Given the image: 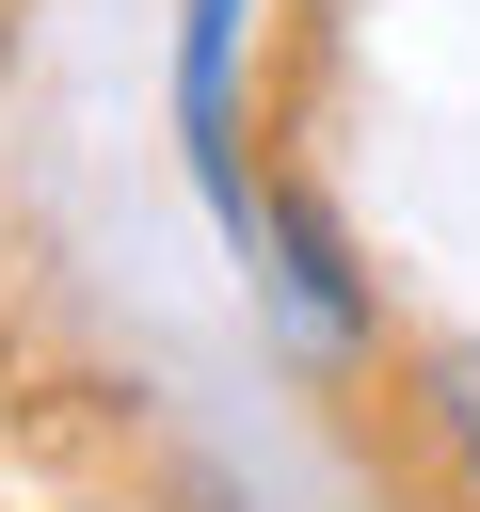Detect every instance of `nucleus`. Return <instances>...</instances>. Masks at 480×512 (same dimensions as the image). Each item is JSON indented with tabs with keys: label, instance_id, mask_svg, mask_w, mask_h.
<instances>
[{
	"label": "nucleus",
	"instance_id": "1",
	"mask_svg": "<svg viewBox=\"0 0 480 512\" xmlns=\"http://www.w3.org/2000/svg\"><path fill=\"white\" fill-rule=\"evenodd\" d=\"M240 32H256V0H176V144H192L208 208L256 240V176H240Z\"/></svg>",
	"mask_w": 480,
	"mask_h": 512
},
{
	"label": "nucleus",
	"instance_id": "2",
	"mask_svg": "<svg viewBox=\"0 0 480 512\" xmlns=\"http://www.w3.org/2000/svg\"><path fill=\"white\" fill-rule=\"evenodd\" d=\"M256 256H272V304H288L320 352H352V336H368V304H352V272H336V224H320L304 192H256Z\"/></svg>",
	"mask_w": 480,
	"mask_h": 512
},
{
	"label": "nucleus",
	"instance_id": "3",
	"mask_svg": "<svg viewBox=\"0 0 480 512\" xmlns=\"http://www.w3.org/2000/svg\"><path fill=\"white\" fill-rule=\"evenodd\" d=\"M416 432H432V464H448L464 512H480V336H432V352H416Z\"/></svg>",
	"mask_w": 480,
	"mask_h": 512
}]
</instances>
